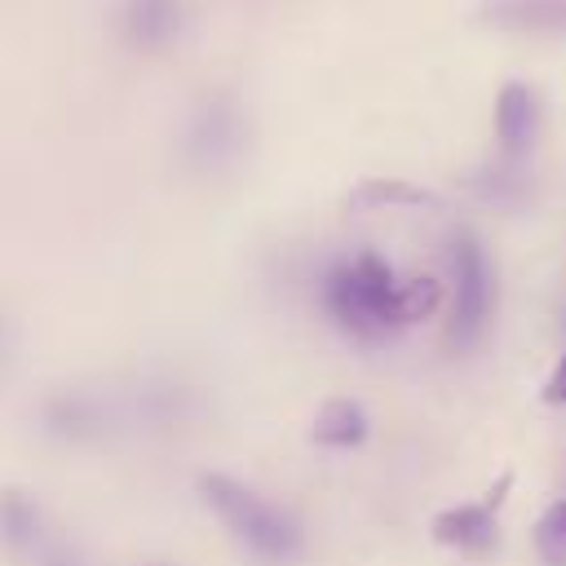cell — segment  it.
<instances>
[{
    "instance_id": "cell-15",
    "label": "cell",
    "mask_w": 566,
    "mask_h": 566,
    "mask_svg": "<svg viewBox=\"0 0 566 566\" xmlns=\"http://www.w3.org/2000/svg\"><path fill=\"white\" fill-rule=\"evenodd\" d=\"M438 305H442V283L433 274H416V279L398 283V292H394V323L398 327L424 323L438 314Z\"/></svg>"
},
{
    "instance_id": "cell-1",
    "label": "cell",
    "mask_w": 566,
    "mask_h": 566,
    "mask_svg": "<svg viewBox=\"0 0 566 566\" xmlns=\"http://www.w3.org/2000/svg\"><path fill=\"white\" fill-rule=\"evenodd\" d=\"M199 495L203 504L221 517V526L234 535V544L256 557L261 566H296L305 557V531L301 522L270 504L261 491L243 486L230 473H199Z\"/></svg>"
},
{
    "instance_id": "cell-2",
    "label": "cell",
    "mask_w": 566,
    "mask_h": 566,
    "mask_svg": "<svg viewBox=\"0 0 566 566\" xmlns=\"http://www.w3.org/2000/svg\"><path fill=\"white\" fill-rule=\"evenodd\" d=\"M248 150V119L239 111L234 97H208L199 102V111L190 115L186 124V137H181V159L190 172H203V177H217L226 168H234Z\"/></svg>"
},
{
    "instance_id": "cell-6",
    "label": "cell",
    "mask_w": 566,
    "mask_h": 566,
    "mask_svg": "<svg viewBox=\"0 0 566 566\" xmlns=\"http://www.w3.org/2000/svg\"><path fill=\"white\" fill-rule=\"evenodd\" d=\"M323 310H327V318H332L340 332H349L354 340H380V336H385V327L371 318V310H367V301H363V292H358V283H354V265H349V261H336V265L323 274Z\"/></svg>"
},
{
    "instance_id": "cell-11",
    "label": "cell",
    "mask_w": 566,
    "mask_h": 566,
    "mask_svg": "<svg viewBox=\"0 0 566 566\" xmlns=\"http://www.w3.org/2000/svg\"><path fill=\"white\" fill-rule=\"evenodd\" d=\"M482 22L509 31H566V0H486Z\"/></svg>"
},
{
    "instance_id": "cell-9",
    "label": "cell",
    "mask_w": 566,
    "mask_h": 566,
    "mask_svg": "<svg viewBox=\"0 0 566 566\" xmlns=\"http://www.w3.org/2000/svg\"><path fill=\"white\" fill-rule=\"evenodd\" d=\"M535 133H539V102L526 84H504L500 97H495V137L504 146V155H526L535 146Z\"/></svg>"
},
{
    "instance_id": "cell-20",
    "label": "cell",
    "mask_w": 566,
    "mask_h": 566,
    "mask_svg": "<svg viewBox=\"0 0 566 566\" xmlns=\"http://www.w3.org/2000/svg\"><path fill=\"white\" fill-rule=\"evenodd\" d=\"M9 349H13V336H9V323L0 318V371H4V363H9Z\"/></svg>"
},
{
    "instance_id": "cell-16",
    "label": "cell",
    "mask_w": 566,
    "mask_h": 566,
    "mask_svg": "<svg viewBox=\"0 0 566 566\" xmlns=\"http://www.w3.org/2000/svg\"><path fill=\"white\" fill-rule=\"evenodd\" d=\"M535 548H539V557H544L548 566H566V531L553 526L548 517L535 522Z\"/></svg>"
},
{
    "instance_id": "cell-18",
    "label": "cell",
    "mask_w": 566,
    "mask_h": 566,
    "mask_svg": "<svg viewBox=\"0 0 566 566\" xmlns=\"http://www.w3.org/2000/svg\"><path fill=\"white\" fill-rule=\"evenodd\" d=\"M544 402L548 407H566V349H562V358H557V367H553V376L544 385Z\"/></svg>"
},
{
    "instance_id": "cell-8",
    "label": "cell",
    "mask_w": 566,
    "mask_h": 566,
    "mask_svg": "<svg viewBox=\"0 0 566 566\" xmlns=\"http://www.w3.org/2000/svg\"><path fill=\"white\" fill-rule=\"evenodd\" d=\"M44 539H49V526H44V509L35 504V495L4 486L0 491V548L27 562Z\"/></svg>"
},
{
    "instance_id": "cell-7",
    "label": "cell",
    "mask_w": 566,
    "mask_h": 566,
    "mask_svg": "<svg viewBox=\"0 0 566 566\" xmlns=\"http://www.w3.org/2000/svg\"><path fill=\"white\" fill-rule=\"evenodd\" d=\"M181 0H124L119 4V35L133 49H168L181 35Z\"/></svg>"
},
{
    "instance_id": "cell-4",
    "label": "cell",
    "mask_w": 566,
    "mask_h": 566,
    "mask_svg": "<svg viewBox=\"0 0 566 566\" xmlns=\"http://www.w3.org/2000/svg\"><path fill=\"white\" fill-rule=\"evenodd\" d=\"M40 424H44V433H53L62 442H97L111 433L115 407L88 389H57L40 402Z\"/></svg>"
},
{
    "instance_id": "cell-17",
    "label": "cell",
    "mask_w": 566,
    "mask_h": 566,
    "mask_svg": "<svg viewBox=\"0 0 566 566\" xmlns=\"http://www.w3.org/2000/svg\"><path fill=\"white\" fill-rule=\"evenodd\" d=\"M27 562H31V566H84V557H80L66 539H53V535H49V539L27 557Z\"/></svg>"
},
{
    "instance_id": "cell-5",
    "label": "cell",
    "mask_w": 566,
    "mask_h": 566,
    "mask_svg": "<svg viewBox=\"0 0 566 566\" xmlns=\"http://www.w3.org/2000/svg\"><path fill=\"white\" fill-rule=\"evenodd\" d=\"M509 486H513V478L504 473L478 504L442 509L433 517V539L447 544V548H460V553H491V544H495V509L504 504Z\"/></svg>"
},
{
    "instance_id": "cell-3",
    "label": "cell",
    "mask_w": 566,
    "mask_h": 566,
    "mask_svg": "<svg viewBox=\"0 0 566 566\" xmlns=\"http://www.w3.org/2000/svg\"><path fill=\"white\" fill-rule=\"evenodd\" d=\"M451 274H455V305H451V327L447 340L455 349H469L491 314V296H495V279H491V261L478 234L455 230L451 234Z\"/></svg>"
},
{
    "instance_id": "cell-12",
    "label": "cell",
    "mask_w": 566,
    "mask_h": 566,
    "mask_svg": "<svg viewBox=\"0 0 566 566\" xmlns=\"http://www.w3.org/2000/svg\"><path fill=\"white\" fill-rule=\"evenodd\" d=\"M349 265H354V283H358V292H363L371 318H376L385 332L398 327V323H394V292H398V279H394L389 261H385L380 252H358Z\"/></svg>"
},
{
    "instance_id": "cell-14",
    "label": "cell",
    "mask_w": 566,
    "mask_h": 566,
    "mask_svg": "<svg viewBox=\"0 0 566 566\" xmlns=\"http://www.w3.org/2000/svg\"><path fill=\"white\" fill-rule=\"evenodd\" d=\"M354 203L358 208H433L438 195L424 190V186H411V181H389V177H371L354 190Z\"/></svg>"
},
{
    "instance_id": "cell-19",
    "label": "cell",
    "mask_w": 566,
    "mask_h": 566,
    "mask_svg": "<svg viewBox=\"0 0 566 566\" xmlns=\"http://www.w3.org/2000/svg\"><path fill=\"white\" fill-rule=\"evenodd\" d=\"M544 517H548L553 526H562V531H566V500H553V504L544 509Z\"/></svg>"
},
{
    "instance_id": "cell-13",
    "label": "cell",
    "mask_w": 566,
    "mask_h": 566,
    "mask_svg": "<svg viewBox=\"0 0 566 566\" xmlns=\"http://www.w3.org/2000/svg\"><path fill=\"white\" fill-rule=\"evenodd\" d=\"M137 411L150 424H181V420H190L199 411V398L186 385H146L137 394Z\"/></svg>"
},
{
    "instance_id": "cell-10",
    "label": "cell",
    "mask_w": 566,
    "mask_h": 566,
    "mask_svg": "<svg viewBox=\"0 0 566 566\" xmlns=\"http://www.w3.org/2000/svg\"><path fill=\"white\" fill-rule=\"evenodd\" d=\"M367 433H371V420H367L363 402H354V398H327L310 429V438L327 451H354L367 442Z\"/></svg>"
}]
</instances>
